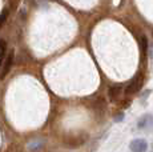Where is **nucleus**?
<instances>
[{"label": "nucleus", "mask_w": 153, "mask_h": 152, "mask_svg": "<svg viewBox=\"0 0 153 152\" xmlns=\"http://www.w3.org/2000/svg\"><path fill=\"white\" fill-rule=\"evenodd\" d=\"M149 56H151V59L153 60V43H152L151 48H149Z\"/></svg>", "instance_id": "9"}, {"label": "nucleus", "mask_w": 153, "mask_h": 152, "mask_svg": "<svg viewBox=\"0 0 153 152\" xmlns=\"http://www.w3.org/2000/svg\"><path fill=\"white\" fill-rule=\"evenodd\" d=\"M123 91H124V86L123 84H114V86L109 87V89H108V98L112 101H117L121 98Z\"/></svg>", "instance_id": "3"}, {"label": "nucleus", "mask_w": 153, "mask_h": 152, "mask_svg": "<svg viewBox=\"0 0 153 152\" xmlns=\"http://www.w3.org/2000/svg\"><path fill=\"white\" fill-rule=\"evenodd\" d=\"M151 119H152L151 115H146V116H144V118H141L140 121H139V127H140V128L146 127V125L149 124V121H151Z\"/></svg>", "instance_id": "7"}, {"label": "nucleus", "mask_w": 153, "mask_h": 152, "mask_svg": "<svg viewBox=\"0 0 153 152\" xmlns=\"http://www.w3.org/2000/svg\"><path fill=\"white\" fill-rule=\"evenodd\" d=\"M140 49H141V55H145L146 51H148V39L145 36L140 37Z\"/></svg>", "instance_id": "5"}, {"label": "nucleus", "mask_w": 153, "mask_h": 152, "mask_svg": "<svg viewBox=\"0 0 153 152\" xmlns=\"http://www.w3.org/2000/svg\"><path fill=\"white\" fill-rule=\"evenodd\" d=\"M7 17H8V10H7V8H5V10H3V12L0 13V27H1V25L5 23V20H7Z\"/></svg>", "instance_id": "8"}, {"label": "nucleus", "mask_w": 153, "mask_h": 152, "mask_svg": "<svg viewBox=\"0 0 153 152\" xmlns=\"http://www.w3.org/2000/svg\"><path fill=\"white\" fill-rule=\"evenodd\" d=\"M129 148H131V151H134V152H144L148 150V143L144 139H134L131 142Z\"/></svg>", "instance_id": "4"}, {"label": "nucleus", "mask_w": 153, "mask_h": 152, "mask_svg": "<svg viewBox=\"0 0 153 152\" xmlns=\"http://www.w3.org/2000/svg\"><path fill=\"white\" fill-rule=\"evenodd\" d=\"M5 48H7V43L4 40H0V66H1V61L5 57Z\"/></svg>", "instance_id": "6"}, {"label": "nucleus", "mask_w": 153, "mask_h": 152, "mask_svg": "<svg viewBox=\"0 0 153 152\" xmlns=\"http://www.w3.org/2000/svg\"><path fill=\"white\" fill-rule=\"evenodd\" d=\"M13 57H15V54L13 51H10L8 55L5 56L4 59V63H3V67H1V72H0V79H4L7 74L11 71L12 68V64H13Z\"/></svg>", "instance_id": "2"}, {"label": "nucleus", "mask_w": 153, "mask_h": 152, "mask_svg": "<svg viewBox=\"0 0 153 152\" xmlns=\"http://www.w3.org/2000/svg\"><path fill=\"white\" fill-rule=\"evenodd\" d=\"M143 84H144V74H141V72H139V74L136 75V77L133 79V80L131 81V83L128 84V86L125 87V93L126 95H132V93H136L139 92L141 88H143Z\"/></svg>", "instance_id": "1"}]
</instances>
